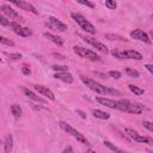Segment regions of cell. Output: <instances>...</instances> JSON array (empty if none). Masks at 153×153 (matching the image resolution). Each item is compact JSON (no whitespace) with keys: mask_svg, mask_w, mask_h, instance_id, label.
<instances>
[{"mask_svg":"<svg viewBox=\"0 0 153 153\" xmlns=\"http://www.w3.org/2000/svg\"><path fill=\"white\" fill-rule=\"evenodd\" d=\"M80 79L81 81L92 91H94L96 93L98 94H116V96H121V92L115 90V88H111V87H106V86H103L102 84L94 81L93 79H90V78H86L84 75H80Z\"/></svg>","mask_w":153,"mask_h":153,"instance_id":"1","label":"cell"},{"mask_svg":"<svg viewBox=\"0 0 153 153\" xmlns=\"http://www.w3.org/2000/svg\"><path fill=\"white\" fill-rule=\"evenodd\" d=\"M145 106L136 102H130L128 99H120L117 100V110L123 112H129L134 115H139L143 111Z\"/></svg>","mask_w":153,"mask_h":153,"instance_id":"2","label":"cell"},{"mask_svg":"<svg viewBox=\"0 0 153 153\" xmlns=\"http://www.w3.org/2000/svg\"><path fill=\"white\" fill-rule=\"evenodd\" d=\"M71 17L74 19V22H75L84 31H86V32H88V33H91V35H94V33H96V27L93 26V24H92L91 22H88L82 14L76 13V12H72V13H71Z\"/></svg>","mask_w":153,"mask_h":153,"instance_id":"3","label":"cell"},{"mask_svg":"<svg viewBox=\"0 0 153 153\" xmlns=\"http://www.w3.org/2000/svg\"><path fill=\"white\" fill-rule=\"evenodd\" d=\"M59 127H60L62 130H65L67 134H69V135H72L74 139H76V141H79V142H81V143H84V145H90V143H88V140L84 136V134H81L79 130H76L75 128H73L71 124H68V123H66V122H63V121H60V122H59Z\"/></svg>","mask_w":153,"mask_h":153,"instance_id":"4","label":"cell"},{"mask_svg":"<svg viewBox=\"0 0 153 153\" xmlns=\"http://www.w3.org/2000/svg\"><path fill=\"white\" fill-rule=\"evenodd\" d=\"M73 51H74L78 56H80V57H82V59H87V60H90V61H99V60H100V57H99L94 51H92L91 49H87V48H85V47L74 45V47H73Z\"/></svg>","mask_w":153,"mask_h":153,"instance_id":"5","label":"cell"},{"mask_svg":"<svg viewBox=\"0 0 153 153\" xmlns=\"http://www.w3.org/2000/svg\"><path fill=\"white\" fill-rule=\"evenodd\" d=\"M111 54L112 56L117 57V59H131V60H142V54L136 51V50H123V51H120V50H111Z\"/></svg>","mask_w":153,"mask_h":153,"instance_id":"6","label":"cell"},{"mask_svg":"<svg viewBox=\"0 0 153 153\" xmlns=\"http://www.w3.org/2000/svg\"><path fill=\"white\" fill-rule=\"evenodd\" d=\"M10 26L12 27V30H13L14 33H17V35H19V36H22V37H29V36L32 35V31H31L29 27L22 26V25H20L19 23H17V22H11Z\"/></svg>","mask_w":153,"mask_h":153,"instance_id":"7","label":"cell"},{"mask_svg":"<svg viewBox=\"0 0 153 153\" xmlns=\"http://www.w3.org/2000/svg\"><path fill=\"white\" fill-rule=\"evenodd\" d=\"M47 25H48L51 30H55V31H61V32H63V31L67 30V25H66L65 23H62L61 20H59L57 18H55V17H49Z\"/></svg>","mask_w":153,"mask_h":153,"instance_id":"8","label":"cell"},{"mask_svg":"<svg viewBox=\"0 0 153 153\" xmlns=\"http://www.w3.org/2000/svg\"><path fill=\"white\" fill-rule=\"evenodd\" d=\"M130 37L134 38V39H137V41H141L143 43H151V37L147 32H145L143 30L141 29H135L130 32Z\"/></svg>","mask_w":153,"mask_h":153,"instance_id":"9","label":"cell"},{"mask_svg":"<svg viewBox=\"0 0 153 153\" xmlns=\"http://www.w3.org/2000/svg\"><path fill=\"white\" fill-rule=\"evenodd\" d=\"M0 10H1V12H2V14L5 16V17H7L8 19H20V17H19V14L16 12V10H13L10 5H7V4H2L1 6H0Z\"/></svg>","mask_w":153,"mask_h":153,"instance_id":"10","label":"cell"},{"mask_svg":"<svg viewBox=\"0 0 153 153\" xmlns=\"http://www.w3.org/2000/svg\"><path fill=\"white\" fill-rule=\"evenodd\" d=\"M35 91H37L41 96H44L45 98H48L49 100H55V96L53 93V91L50 88H48L47 86H43V85H35L33 86Z\"/></svg>","mask_w":153,"mask_h":153,"instance_id":"11","label":"cell"},{"mask_svg":"<svg viewBox=\"0 0 153 153\" xmlns=\"http://www.w3.org/2000/svg\"><path fill=\"white\" fill-rule=\"evenodd\" d=\"M85 42H87L88 44H91L92 47H94L97 50H99V51H102V53H104V54H108V48H106V45H104L103 43H100V42H98V41H96L94 38H91V37H81Z\"/></svg>","mask_w":153,"mask_h":153,"instance_id":"12","label":"cell"},{"mask_svg":"<svg viewBox=\"0 0 153 153\" xmlns=\"http://www.w3.org/2000/svg\"><path fill=\"white\" fill-rule=\"evenodd\" d=\"M12 4L14 5V6H17V7H19V8H22V10H25V11H29V12H31V13H33V14H38V11L35 8V6L33 5H31L30 2H26V1H12Z\"/></svg>","mask_w":153,"mask_h":153,"instance_id":"13","label":"cell"},{"mask_svg":"<svg viewBox=\"0 0 153 153\" xmlns=\"http://www.w3.org/2000/svg\"><path fill=\"white\" fill-rule=\"evenodd\" d=\"M96 100L104 105V106H108L110 109H117V100H114V99H109V98H105V97H96Z\"/></svg>","mask_w":153,"mask_h":153,"instance_id":"14","label":"cell"},{"mask_svg":"<svg viewBox=\"0 0 153 153\" xmlns=\"http://www.w3.org/2000/svg\"><path fill=\"white\" fill-rule=\"evenodd\" d=\"M54 78L55 79H59L66 84H72L73 82V75L68 72H61V73H55L54 74Z\"/></svg>","mask_w":153,"mask_h":153,"instance_id":"15","label":"cell"},{"mask_svg":"<svg viewBox=\"0 0 153 153\" xmlns=\"http://www.w3.org/2000/svg\"><path fill=\"white\" fill-rule=\"evenodd\" d=\"M13 149V136L12 134H7L4 141V151L5 153H11Z\"/></svg>","mask_w":153,"mask_h":153,"instance_id":"16","label":"cell"},{"mask_svg":"<svg viewBox=\"0 0 153 153\" xmlns=\"http://www.w3.org/2000/svg\"><path fill=\"white\" fill-rule=\"evenodd\" d=\"M23 91H24V93H25V96H26L27 98H30V99H32V100H35V102H37V103H43V104H45V103H47V100H45V99H43L42 97H39V96L35 94L31 90H29V88H24Z\"/></svg>","mask_w":153,"mask_h":153,"instance_id":"17","label":"cell"},{"mask_svg":"<svg viewBox=\"0 0 153 153\" xmlns=\"http://www.w3.org/2000/svg\"><path fill=\"white\" fill-rule=\"evenodd\" d=\"M44 37H47L49 41H51V42L55 43L56 45H60V47L63 45V39H62L61 37L56 36V35H53V33H50V32H44Z\"/></svg>","mask_w":153,"mask_h":153,"instance_id":"18","label":"cell"},{"mask_svg":"<svg viewBox=\"0 0 153 153\" xmlns=\"http://www.w3.org/2000/svg\"><path fill=\"white\" fill-rule=\"evenodd\" d=\"M22 112H23V110H22V108H20L19 104H12L11 105V114L13 115V117L16 120H18L22 116Z\"/></svg>","mask_w":153,"mask_h":153,"instance_id":"19","label":"cell"},{"mask_svg":"<svg viewBox=\"0 0 153 153\" xmlns=\"http://www.w3.org/2000/svg\"><path fill=\"white\" fill-rule=\"evenodd\" d=\"M92 115L97 118H100V120H109L110 118V114H108L105 111H102V110H98V109L92 110Z\"/></svg>","mask_w":153,"mask_h":153,"instance_id":"20","label":"cell"},{"mask_svg":"<svg viewBox=\"0 0 153 153\" xmlns=\"http://www.w3.org/2000/svg\"><path fill=\"white\" fill-rule=\"evenodd\" d=\"M104 145H105L109 149H111L112 152H115V153H128L127 151H123V149L118 148L117 146H115V145H114V143H111L110 141H104Z\"/></svg>","mask_w":153,"mask_h":153,"instance_id":"21","label":"cell"},{"mask_svg":"<svg viewBox=\"0 0 153 153\" xmlns=\"http://www.w3.org/2000/svg\"><path fill=\"white\" fill-rule=\"evenodd\" d=\"M134 141L136 142H140V143H148V145H153V139L148 137V136H142V135H139L137 137L134 139Z\"/></svg>","mask_w":153,"mask_h":153,"instance_id":"22","label":"cell"},{"mask_svg":"<svg viewBox=\"0 0 153 153\" xmlns=\"http://www.w3.org/2000/svg\"><path fill=\"white\" fill-rule=\"evenodd\" d=\"M128 86H129V90H130L135 96H141V94L145 93V90L141 88V87H139V86H136V85L130 84V85H128Z\"/></svg>","mask_w":153,"mask_h":153,"instance_id":"23","label":"cell"},{"mask_svg":"<svg viewBox=\"0 0 153 153\" xmlns=\"http://www.w3.org/2000/svg\"><path fill=\"white\" fill-rule=\"evenodd\" d=\"M105 38L110 39V41H122V42H127V39L120 35H114V33H106Z\"/></svg>","mask_w":153,"mask_h":153,"instance_id":"24","label":"cell"},{"mask_svg":"<svg viewBox=\"0 0 153 153\" xmlns=\"http://www.w3.org/2000/svg\"><path fill=\"white\" fill-rule=\"evenodd\" d=\"M126 74L128 75V76H130V78H139L140 76V73L136 71V69H134V68H126Z\"/></svg>","mask_w":153,"mask_h":153,"instance_id":"25","label":"cell"},{"mask_svg":"<svg viewBox=\"0 0 153 153\" xmlns=\"http://www.w3.org/2000/svg\"><path fill=\"white\" fill-rule=\"evenodd\" d=\"M0 43H1L2 45H8V47H13V45H14V42H13V41L6 38V37H4V36L0 37Z\"/></svg>","mask_w":153,"mask_h":153,"instance_id":"26","label":"cell"},{"mask_svg":"<svg viewBox=\"0 0 153 153\" xmlns=\"http://www.w3.org/2000/svg\"><path fill=\"white\" fill-rule=\"evenodd\" d=\"M51 68L54 71H56L57 73H61V72H68V67L67 66H60V65H53Z\"/></svg>","mask_w":153,"mask_h":153,"instance_id":"27","label":"cell"},{"mask_svg":"<svg viewBox=\"0 0 153 153\" xmlns=\"http://www.w3.org/2000/svg\"><path fill=\"white\" fill-rule=\"evenodd\" d=\"M105 6L109 8V10H115L117 7V2L115 0H106L105 1Z\"/></svg>","mask_w":153,"mask_h":153,"instance_id":"28","label":"cell"},{"mask_svg":"<svg viewBox=\"0 0 153 153\" xmlns=\"http://www.w3.org/2000/svg\"><path fill=\"white\" fill-rule=\"evenodd\" d=\"M10 24H11V22H10V19L7 17H5L4 14L0 16V25L1 26H8Z\"/></svg>","mask_w":153,"mask_h":153,"instance_id":"29","label":"cell"},{"mask_svg":"<svg viewBox=\"0 0 153 153\" xmlns=\"http://www.w3.org/2000/svg\"><path fill=\"white\" fill-rule=\"evenodd\" d=\"M126 133H127L131 139H135V137H137V136L140 135L137 131H135V130H133V129H130V128H127V129H126Z\"/></svg>","mask_w":153,"mask_h":153,"instance_id":"30","label":"cell"},{"mask_svg":"<svg viewBox=\"0 0 153 153\" xmlns=\"http://www.w3.org/2000/svg\"><path fill=\"white\" fill-rule=\"evenodd\" d=\"M142 124H143V127H145L147 130L153 131V122H149V121H143V122H142Z\"/></svg>","mask_w":153,"mask_h":153,"instance_id":"31","label":"cell"},{"mask_svg":"<svg viewBox=\"0 0 153 153\" xmlns=\"http://www.w3.org/2000/svg\"><path fill=\"white\" fill-rule=\"evenodd\" d=\"M109 75L111 78H114V79H120L121 78V72H118V71H110Z\"/></svg>","mask_w":153,"mask_h":153,"instance_id":"32","label":"cell"},{"mask_svg":"<svg viewBox=\"0 0 153 153\" xmlns=\"http://www.w3.org/2000/svg\"><path fill=\"white\" fill-rule=\"evenodd\" d=\"M8 55V59L10 60H20L23 56H22V54H19V53H16V54H7Z\"/></svg>","mask_w":153,"mask_h":153,"instance_id":"33","label":"cell"},{"mask_svg":"<svg viewBox=\"0 0 153 153\" xmlns=\"http://www.w3.org/2000/svg\"><path fill=\"white\" fill-rule=\"evenodd\" d=\"M80 5H84V6H87L90 8H94V4L91 2V1H78Z\"/></svg>","mask_w":153,"mask_h":153,"instance_id":"34","label":"cell"},{"mask_svg":"<svg viewBox=\"0 0 153 153\" xmlns=\"http://www.w3.org/2000/svg\"><path fill=\"white\" fill-rule=\"evenodd\" d=\"M22 73H23L24 75H30L31 71H30V68H29V67H26V66H23V67H22Z\"/></svg>","mask_w":153,"mask_h":153,"instance_id":"35","label":"cell"},{"mask_svg":"<svg viewBox=\"0 0 153 153\" xmlns=\"http://www.w3.org/2000/svg\"><path fill=\"white\" fill-rule=\"evenodd\" d=\"M145 68L151 73V74H153V65H151V63H147V65H145Z\"/></svg>","mask_w":153,"mask_h":153,"instance_id":"36","label":"cell"},{"mask_svg":"<svg viewBox=\"0 0 153 153\" xmlns=\"http://www.w3.org/2000/svg\"><path fill=\"white\" fill-rule=\"evenodd\" d=\"M62 153H73V148H72V146H67V147H65V149L62 151Z\"/></svg>","mask_w":153,"mask_h":153,"instance_id":"37","label":"cell"},{"mask_svg":"<svg viewBox=\"0 0 153 153\" xmlns=\"http://www.w3.org/2000/svg\"><path fill=\"white\" fill-rule=\"evenodd\" d=\"M75 112H76V114H79V115H80V117H81V118H86V114H85V112H84V111H81V110H76V111H75Z\"/></svg>","mask_w":153,"mask_h":153,"instance_id":"38","label":"cell"},{"mask_svg":"<svg viewBox=\"0 0 153 153\" xmlns=\"http://www.w3.org/2000/svg\"><path fill=\"white\" fill-rule=\"evenodd\" d=\"M53 56H56V57L60 59V60H63V59H65L63 55H61V54H56V53H53Z\"/></svg>","mask_w":153,"mask_h":153,"instance_id":"39","label":"cell"},{"mask_svg":"<svg viewBox=\"0 0 153 153\" xmlns=\"http://www.w3.org/2000/svg\"><path fill=\"white\" fill-rule=\"evenodd\" d=\"M85 153H96V152H94L93 149H87V151H86Z\"/></svg>","mask_w":153,"mask_h":153,"instance_id":"40","label":"cell"},{"mask_svg":"<svg viewBox=\"0 0 153 153\" xmlns=\"http://www.w3.org/2000/svg\"><path fill=\"white\" fill-rule=\"evenodd\" d=\"M149 37H151V38L153 39V29H152V30L149 31Z\"/></svg>","mask_w":153,"mask_h":153,"instance_id":"41","label":"cell"},{"mask_svg":"<svg viewBox=\"0 0 153 153\" xmlns=\"http://www.w3.org/2000/svg\"><path fill=\"white\" fill-rule=\"evenodd\" d=\"M152 18H153V14H152Z\"/></svg>","mask_w":153,"mask_h":153,"instance_id":"42","label":"cell"}]
</instances>
